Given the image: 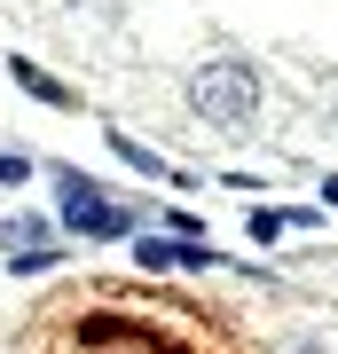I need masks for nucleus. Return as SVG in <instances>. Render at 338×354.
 <instances>
[{"instance_id":"obj_1","label":"nucleus","mask_w":338,"mask_h":354,"mask_svg":"<svg viewBox=\"0 0 338 354\" xmlns=\"http://www.w3.org/2000/svg\"><path fill=\"white\" fill-rule=\"evenodd\" d=\"M189 102H197V118H213V127H252V111H260V71L236 64V55H213V64L189 71Z\"/></svg>"},{"instance_id":"obj_2","label":"nucleus","mask_w":338,"mask_h":354,"mask_svg":"<svg viewBox=\"0 0 338 354\" xmlns=\"http://www.w3.org/2000/svg\"><path fill=\"white\" fill-rule=\"evenodd\" d=\"M55 213H63V228H79V236H126L134 205H111L79 165H63V174H55Z\"/></svg>"},{"instance_id":"obj_3","label":"nucleus","mask_w":338,"mask_h":354,"mask_svg":"<svg viewBox=\"0 0 338 354\" xmlns=\"http://www.w3.org/2000/svg\"><path fill=\"white\" fill-rule=\"evenodd\" d=\"M8 79H16V87H24L32 102H48V111H71V102H79L71 87H63V79H48V71H39L32 55H8Z\"/></svg>"},{"instance_id":"obj_4","label":"nucleus","mask_w":338,"mask_h":354,"mask_svg":"<svg viewBox=\"0 0 338 354\" xmlns=\"http://www.w3.org/2000/svg\"><path fill=\"white\" fill-rule=\"evenodd\" d=\"M134 260H142V268H213V252H205V244H173V236H142Z\"/></svg>"},{"instance_id":"obj_5","label":"nucleus","mask_w":338,"mask_h":354,"mask_svg":"<svg viewBox=\"0 0 338 354\" xmlns=\"http://www.w3.org/2000/svg\"><path fill=\"white\" fill-rule=\"evenodd\" d=\"M111 150H118L126 165H134V174H150V181H165V158H158V150H142V142L126 134V127H111Z\"/></svg>"},{"instance_id":"obj_6","label":"nucleus","mask_w":338,"mask_h":354,"mask_svg":"<svg viewBox=\"0 0 338 354\" xmlns=\"http://www.w3.org/2000/svg\"><path fill=\"white\" fill-rule=\"evenodd\" d=\"M24 174H32V158H24V150H0V189H16Z\"/></svg>"},{"instance_id":"obj_7","label":"nucleus","mask_w":338,"mask_h":354,"mask_svg":"<svg viewBox=\"0 0 338 354\" xmlns=\"http://www.w3.org/2000/svg\"><path fill=\"white\" fill-rule=\"evenodd\" d=\"M291 213H252V244H267V236H283Z\"/></svg>"},{"instance_id":"obj_8","label":"nucleus","mask_w":338,"mask_h":354,"mask_svg":"<svg viewBox=\"0 0 338 354\" xmlns=\"http://www.w3.org/2000/svg\"><path fill=\"white\" fill-rule=\"evenodd\" d=\"M16 268H24V276H39V268H55V244H32V252H16Z\"/></svg>"}]
</instances>
